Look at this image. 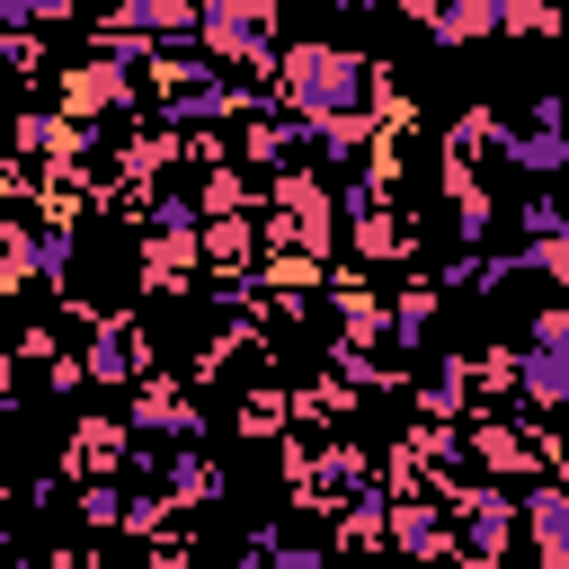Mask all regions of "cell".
Returning <instances> with one entry per match:
<instances>
[{
	"mask_svg": "<svg viewBox=\"0 0 569 569\" xmlns=\"http://www.w3.org/2000/svg\"><path fill=\"white\" fill-rule=\"evenodd\" d=\"M498 36H560V0H489Z\"/></svg>",
	"mask_w": 569,
	"mask_h": 569,
	"instance_id": "obj_9",
	"label": "cell"
},
{
	"mask_svg": "<svg viewBox=\"0 0 569 569\" xmlns=\"http://www.w3.org/2000/svg\"><path fill=\"white\" fill-rule=\"evenodd\" d=\"M27 284H36V231H27V213H0V302Z\"/></svg>",
	"mask_w": 569,
	"mask_h": 569,
	"instance_id": "obj_7",
	"label": "cell"
},
{
	"mask_svg": "<svg viewBox=\"0 0 569 569\" xmlns=\"http://www.w3.org/2000/svg\"><path fill=\"white\" fill-rule=\"evenodd\" d=\"M329 9H373V0H329Z\"/></svg>",
	"mask_w": 569,
	"mask_h": 569,
	"instance_id": "obj_11",
	"label": "cell"
},
{
	"mask_svg": "<svg viewBox=\"0 0 569 569\" xmlns=\"http://www.w3.org/2000/svg\"><path fill=\"white\" fill-rule=\"evenodd\" d=\"M133 427L142 436H169V445H196V427H204V409L178 391V382H160V373H142L133 382Z\"/></svg>",
	"mask_w": 569,
	"mask_h": 569,
	"instance_id": "obj_4",
	"label": "cell"
},
{
	"mask_svg": "<svg viewBox=\"0 0 569 569\" xmlns=\"http://www.w3.org/2000/svg\"><path fill=\"white\" fill-rule=\"evenodd\" d=\"M542 462H551V489H569V445H560V436L542 445Z\"/></svg>",
	"mask_w": 569,
	"mask_h": 569,
	"instance_id": "obj_10",
	"label": "cell"
},
{
	"mask_svg": "<svg viewBox=\"0 0 569 569\" xmlns=\"http://www.w3.org/2000/svg\"><path fill=\"white\" fill-rule=\"evenodd\" d=\"M507 551H516V498H498L489 480L453 489V542H445V560L453 569H507Z\"/></svg>",
	"mask_w": 569,
	"mask_h": 569,
	"instance_id": "obj_2",
	"label": "cell"
},
{
	"mask_svg": "<svg viewBox=\"0 0 569 569\" xmlns=\"http://www.w3.org/2000/svg\"><path fill=\"white\" fill-rule=\"evenodd\" d=\"M516 391H525L533 409L569 418V302L533 311V329H525V356H516Z\"/></svg>",
	"mask_w": 569,
	"mask_h": 569,
	"instance_id": "obj_3",
	"label": "cell"
},
{
	"mask_svg": "<svg viewBox=\"0 0 569 569\" xmlns=\"http://www.w3.org/2000/svg\"><path fill=\"white\" fill-rule=\"evenodd\" d=\"M516 525L533 533V569H569V489H525V507H516Z\"/></svg>",
	"mask_w": 569,
	"mask_h": 569,
	"instance_id": "obj_6",
	"label": "cell"
},
{
	"mask_svg": "<svg viewBox=\"0 0 569 569\" xmlns=\"http://www.w3.org/2000/svg\"><path fill=\"white\" fill-rule=\"evenodd\" d=\"M427 36H436V44H480V36H498V9H489V0H445V9L427 18Z\"/></svg>",
	"mask_w": 569,
	"mask_h": 569,
	"instance_id": "obj_8",
	"label": "cell"
},
{
	"mask_svg": "<svg viewBox=\"0 0 569 569\" xmlns=\"http://www.w3.org/2000/svg\"><path fill=\"white\" fill-rule=\"evenodd\" d=\"M124 453H133V436H124L116 418H80V427H71V445H62V471H71L80 489H98Z\"/></svg>",
	"mask_w": 569,
	"mask_h": 569,
	"instance_id": "obj_5",
	"label": "cell"
},
{
	"mask_svg": "<svg viewBox=\"0 0 569 569\" xmlns=\"http://www.w3.org/2000/svg\"><path fill=\"white\" fill-rule=\"evenodd\" d=\"M560 36H569V0H560Z\"/></svg>",
	"mask_w": 569,
	"mask_h": 569,
	"instance_id": "obj_12",
	"label": "cell"
},
{
	"mask_svg": "<svg viewBox=\"0 0 569 569\" xmlns=\"http://www.w3.org/2000/svg\"><path fill=\"white\" fill-rule=\"evenodd\" d=\"M267 89L311 124H382V107H391L382 62H365L356 44H329V36H284Z\"/></svg>",
	"mask_w": 569,
	"mask_h": 569,
	"instance_id": "obj_1",
	"label": "cell"
}]
</instances>
